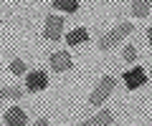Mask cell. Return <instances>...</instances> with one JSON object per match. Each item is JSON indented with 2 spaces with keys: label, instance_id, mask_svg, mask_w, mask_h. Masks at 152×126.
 I'll return each mask as SVG.
<instances>
[{
  "label": "cell",
  "instance_id": "cell-1",
  "mask_svg": "<svg viewBox=\"0 0 152 126\" xmlns=\"http://www.w3.org/2000/svg\"><path fill=\"white\" fill-rule=\"evenodd\" d=\"M132 30H134V25H132V23H127V20L119 23V25L112 28L107 35H102V38H99V50H112L114 45L119 43V40H124L127 35L132 33Z\"/></svg>",
  "mask_w": 152,
  "mask_h": 126
},
{
  "label": "cell",
  "instance_id": "cell-2",
  "mask_svg": "<svg viewBox=\"0 0 152 126\" xmlns=\"http://www.w3.org/2000/svg\"><path fill=\"white\" fill-rule=\"evenodd\" d=\"M114 76H104L102 81H99V86L94 88V93L89 96V104L91 106H99V104H104V101L112 96V91H114Z\"/></svg>",
  "mask_w": 152,
  "mask_h": 126
},
{
  "label": "cell",
  "instance_id": "cell-3",
  "mask_svg": "<svg viewBox=\"0 0 152 126\" xmlns=\"http://www.w3.org/2000/svg\"><path fill=\"white\" fill-rule=\"evenodd\" d=\"M64 33V15H48L43 28V38L46 40H58Z\"/></svg>",
  "mask_w": 152,
  "mask_h": 126
},
{
  "label": "cell",
  "instance_id": "cell-4",
  "mask_svg": "<svg viewBox=\"0 0 152 126\" xmlns=\"http://www.w3.org/2000/svg\"><path fill=\"white\" fill-rule=\"evenodd\" d=\"M48 86V73L46 71H31L26 76V91L36 93V91H43Z\"/></svg>",
  "mask_w": 152,
  "mask_h": 126
},
{
  "label": "cell",
  "instance_id": "cell-5",
  "mask_svg": "<svg viewBox=\"0 0 152 126\" xmlns=\"http://www.w3.org/2000/svg\"><path fill=\"white\" fill-rule=\"evenodd\" d=\"M48 63H51L53 71H71V68H74V60H71V55L66 53V50H56V53H51Z\"/></svg>",
  "mask_w": 152,
  "mask_h": 126
},
{
  "label": "cell",
  "instance_id": "cell-6",
  "mask_svg": "<svg viewBox=\"0 0 152 126\" xmlns=\"http://www.w3.org/2000/svg\"><path fill=\"white\" fill-rule=\"evenodd\" d=\"M145 81H147V73L142 71L140 66H137V68H132V71H127V73H124V86L129 88V91H134V88L145 86Z\"/></svg>",
  "mask_w": 152,
  "mask_h": 126
},
{
  "label": "cell",
  "instance_id": "cell-7",
  "mask_svg": "<svg viewBox=\"0 0 152 126\" xmlns=\"http://www.w3.org/2000/svg\"><path fill=\"white\" fill-rule=\"evenodd\" d=\"M3 121H5L8 126H26L28 124V116H26V111L23 109H8L5 111V116H3Z\"/></svg>",
  "mask_w": 152,
  "mask_h": 126
},
{
  "label": "cell",
  "instance_id": "cell-8",
  "mask_svg": "<svg viewBox=\"0 0 152 126\" xmlns=\"http://www.w3.org/2000/svg\"><path fill=\"white\" fill-rule=\"evenodd\" d=\"M86 40H89V33L84 28H74V30L66 35V43L69 45H79V43H86Z\"/></svg>",
  "mask_w": 152,
  "mask_h": 126
},
{
  "label": "cell",
  "instance_id": "cell-9",
  "mask_svg": "<svg viewBox=\"0 0 152 126\" xmlns=\"http://www.w3.org/2000/svg\"><path fill=\"white\" fill-rule=\"evenodd\" d=\"M150 5H152V0H132V13L137 18H147L150 15Z\"/></svg>",
  "mask_w": 152,
  "mask_h": 126
},
{
  "label": "cell",
  "instance_id": "cell-10",
  "mask_svg": "<svg viewBox=\"0 0 152 126\" xmlns=\"http://www.w3.org/2000/svg\"><path fill=\"white\" fill-rule=\"evenodd\" d=\"M104 124H114V114L112 111H102V114H96L94 119H89L86 121V126H104Z\"/></svg>",
  "mask_w": 152,
  "mask_h": 126
},
{
  "label": "cell",
  "instance_id": "cell-11",
  "mask_svg": "<svg viewBox=\"0 0 152 126\" xmlns=\"http://www.w3.org/2000/svg\"><path fill=\"white\" fill-rule=\"evenodd\" d=\"M20 96H23V88L20 86H0V101L20 99Z\"/></svg>",
  "mask_w": 152,
  "mask_h": 126
},
{
  "label": "cell",
  "instance_id": "cell-12",
  "mask_svg": "<svg viewBox=\"0 0 152 126\" xmlns=\"http://www.w3.org/2000/svg\"><path fill=\"white\" fill-rule=\"evenodd\" d=\"M53 8L61 13H76L79 10V0H53Z\"/></svg>",
  "mask_w": 152,
  "mask_h": 126
},
{
  "label": "cell",
  "instance_id": "cell-13",
  "mask_svg": "<svg viewBox=\"0 0 152 126\" xmlns=\"http://www.w3.org/2000/svg\"><path fill=\"white\" fill-rule=\"evenodd\" d=\"M10 73H15V76H20V73H26V63H23L20 58H15V60H10Z\"/></svg>",
  "mask_w": 152,
  "mask_h": 126
},
{
  "label": "cell",
  "instance_id": "cell-14",
  "mask_svg": "<svg viewBox=\"0 0 152 126\" xmlns=\"http://www.w3.org/2000/svg\"><path fill=\"white\" fill-rule=\"evenodd\" d=\"M122 58H124L127 63H134V60H137V48H134V45H127L124 53H122Z\"/></svg>",
  "mask_w": 152,
  "mask_h": 126
},
{
  "label": "cell",
  "instance_id": "cell-15",
  "mask_svg": "<svg viewBox=\"0 0 152 126\" xmlns=\"http://www.w3.org/2000/svg\"><path fill=\"white\" fill-rule=\"evenodd\" d=\"M147 40H150V45H152V28L147 30Z\"/></svg>",
  "mask_w": 152,
  "mask_h": 126
},
{
  "label": "cell",
  "instance_id": "cell-16",
  "mask_svg": "<svg viewBox=\"0 0 152 126\" xmlns=\"http://www.w3.org/2000/svg\"><path fill=\"white\" fill-rule=\"evenodd\" d=\"M0 23H3V20H0Z\"/></svg>",
  "mask_w": 152,
  "mask_h": 126
}]
</instances>
